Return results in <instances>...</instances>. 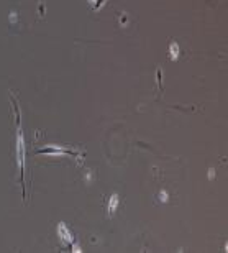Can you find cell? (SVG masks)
I'll list each match as a JSON object with an SVG mask.
<instances>
[{
	"label": "cell",
	"mask_w": 228,
	"mask_h": 253,
	"mask_svg": "<svg viewBox=\"0 0 228 253\" xmlns=\"http://www.w3.org/2000/svg\"><path fill=\"white\" fill-rule=\"evenodd\" d=\"M169 51H171V53H169V56H171L172 59H176V58H177V54H179V48H177V44H176V43H172V44H171Z\"/></svg>",
	"instance_id": "277c9868"
},
{
	"label": "cell",
	"mask_w": 228,
	"mask_h": 253,
	"mask_svg": "<svg viewBox=\"0 0 228 253\" xmlns=\"http://www.w3.org/2000/svg\"><path fill=\"white\" fill-rule=\"evenodd\" d=\"M58 234L61 235V238L62 240H66V242H72V235L69 234V230H67V227L64 225V224H59L58 225Z\"/></svg>",
	"instance_id": "7a4b0ae2"
},
{
	"label": "cell",
	"mask_w": 228,
	"mask_h": 253,
	"mask_svg": "<svg viewBox=\"0 0 228 253\" xmlns=\"http://www.w3.org/2000/svg\"><path fill=\"white\" fill-rule=\"evenodd\" d=\"M16 127H18V133H16V163H18V166H20V174H21V183H25V168H26V161H25L23 133H21V127H20V120H16Z\"/></svg>",
	"instance_id": "6da1fadb"
},
{
	"label": "cell",
	"mask_w": 228,
	"mask_h": 253,
	"mask_svg": "<svg viewBox=\"0 0 228 253\" xmlns=\"http://www.w3.org/2000/svg\"><path fill=\"white\" fill-rule=\"evenodd\" d=\"M159 196H161V201H162V202H166V201H167V192L166 191H162Z\"/></svg>",
	"instance_id": "5b68a950"
},
{
	"label": "cell",
	"mask_w": 228,
	"mask_h": 253,
	"mask_svg": "<svg viewBox=\"0 0 228 253\" xmlns=\"http://www.w3.org/2000/svg\"><path fill=\"white\" fill-rule=\"evenodd\" d=\"M117 206H118V196L113 194V196H112V199H110V204H108V212H110V215H112L113 212H115Z\"/></svg>",
	"instance_id": "3957f363"
}]
</instances>
